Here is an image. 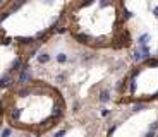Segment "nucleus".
<instances>
[{"label":"nucleus","mask_w":158,"mask_h":137,"mask_svg":"<svg viewBox=\"0 0 158 137\" xmlns=\"http://www.w3.org/2000/svg\"><path fill=\"white\" fill-rule=\"evenodd\" d=\"M3 2H5V0H0V5H2V3H3Z\"/></svg>","instance_id":"6"},{"label":"nucleus","mask_w":158,"mask_h":137,"mask_svg":"<svg viewBox=\"0 0 158 137\" xmlns=\"http://www.w3.org/2000/svg\"><path fill=\"white\" fill-rule=\"evenodd\" d=\"M36 60H38V63L46 65V63L52 60V57H50V53H48L46 50H38V51H36Z\"/></svg>","instance_id":"1"},{"label":"nucleus","mask_w":158,"mask_h":137,"mask_svg":"<svg viewBox=\"0 0 158 137\" xmlns=\"http://www.w3.org/2000/svg\"><path fill=\"white\" fill-rule=\"evenodd\" d=\"M153 15H155V17H158V7H155V9H153Z\"/></svg>","instance_id":"5"},{"label":"nucleus","mask_w":158,"mask_h":137,"mask_svg":"<svg viewBox=\"0 0 158 137\" xmlns=\"http://www.w3.org/2000/svg\"><path fill=\"white\" fill-rule=\"evenodd\" d=\"M148 41H150V34L146 33V34H141L139 38H138V43L139 45H148Z\"/></svg>","instance_id":"3"},{"label":"nucleus","mask_w":158,"mask_h":137,"mask_svg":"<svg viewBox=\"0 0 158 137\" xmlns=\"http://www.w3.org/2000/svg\"><path fill=\"white\" fill-rule=\"evenodd\" d=\"M102 115H103V117H108V115H110V110L103 108V110H102Z\"/></svg>","instance_id":"4"},{"label":"nucleus","mask_w":158,"mask_h":137,"mask_svg":"<svg viewBox=\"0 0 158 137\" xmlns=\"http://www.w3.org/2000/svg\"><path fill=\"white\" fill-rule=\"evenodd\" d=\"M98 100H100L102 103H108V101H110V93H108L107 89H103V91L100 93V98H98Z\"/></svg>","instance_id":"2"}]
</instances>
